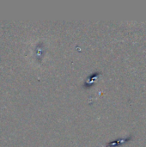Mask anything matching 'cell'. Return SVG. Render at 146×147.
Here are the masks:
<instances>
[{
  "label": "cell",
  "mask_w": 146,
  "mask_h": 147,
  "mask_svg": "<svg viewBox=\"0 0 146 147\" xmlns=\"http://www.w3.org/2000/svg\"><path fill=\"white\" fill-rule=\"evenodd\" d=\"M131 140V137L129 139H123V140H116V141H114L113 143H110L108 146H120L122 145L123 143H126V141H129Z\"/></svg>",
  "instance_id": "obj_1"
}]
</instances>
